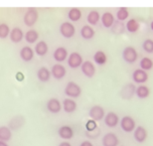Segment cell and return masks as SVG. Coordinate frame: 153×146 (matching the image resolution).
Here are the masks:
<instances>
[{"label": "cell", "instance_id": "4", "mask_svg": "<svg viewBox=\"0 0 153 146\" xmlns=\"http://www.w3.org/2000/svg\"><path fill=\"white\" fill-rule=\"evenodd\" d=\"M88 115H90L91 119H94V121H100L103 119L105 116V112L102 106L100 105H94L90 108L88 111Z\"/></svg>", "mask_w": 153, "mask_h": 146}, {"label": "cell", "instance_id": "15", "mask_svg": "<svg viewBox=\"0 0 153 146\" xmlns=\"http://www.w3.org/2000/svg\"><path fill=\"white\" fill-rule=\"evenodd\" d=\"M132 80L136 84H144L148 81L147 72L143 71L141 69H137L132 73Z\"/></svg>", "mask_w": 153, "mask_h": 146}, {"label": "cell", "instance_id": "31", "mask_svg": "<svg viewBox=\"0 0 153 146\" xmlns=\"http://www.w3.org/2000/svg\"><path fill=\"white\" fill-rule=\"evenodd\" d=\"M38 37H39V34L35 30H29V31L24 35V38H25V40L28 42L29 44L35 43V42L37 41Z\"/></svg>", "mask_w": 153, "mask_h": 146}, {"label": "cell", "instance_id": "2", "mask_svg": "<svg viewBox=\"0 0 153 146\" xmlns=\"http://www.w3.org/2000/svg\"><path fill=\"white\" fill-rule=\"evenodd\" d=\"M119 124H120V128L126 133L134 131V129L136 127V123L134 118L129 116V115H125V116L122 117L120 121H119Z\"/></svg>", "mask_w": 153, "mask_h": 146}, {"label": "cell", "instance_id": "28", "mask_svg": "<svg viewBox=\"0 0 153 146\" xmlns=\"http://www.w3.org/2000/svg\"><path fill=\"white\" fill-rule=\"evenodd\" d=\"M139 66H140V69L143 70V71L147 72L149 70H151L153 68V61L148 57H144L140 60V63H139Z\"/></svg>", "mask_w": 153, "mask_h": 146}, {"label": "cell", "instance_id": "11", "mask_svg": "<svg viewBox=\"0 0 153 146\" xmlns=\"http://www.w3.org/2000/svg\"><path fill=\"white\" fill-rule=\"evenodd\" d=\"M67 74V70L63 65L61 64H56L52 67L51 69V75L53 76V78H55L56 80H62L65 78V76Z\"/></svg>", "mask_w": 153, "mask_h": 146}, {"label": "cell", "instance_id": "12", "mask_svg": "<svg viewBox=\"0 0 153 146\" xmlns=\"http://www.w3.org/2000/svg\"><path fill=\"white\" fill-rule=\"evenodd\" d=\"M103 119H105V125L108 127H111V128H114V127L117 126V124L119 123V121H120L118 115L114 111H109L108 113H106Z\"/></svg>", "mask_w": 153, "mask_h": 146}, {"label": "cell", "instance_id": "30", "mask_svg": "<svg viewBox=\"0 0 153 146\" xmlns=\"http://www.w3.org/2000/svg\"><path fill=\"white\" fill-rule=\"evenodd\" d=\"M125 29L130 33H135L139 29V23L135 19H129L125 24Z\"/></svg>", "mask_w": 153, "mask_h": 146}, {"label": "cell", "instance_id": "34", "mask_svg": "<svg viewBox=\"0 0 153 146\" xmlns=\"http://www.w3.org/2000/svg\"><path fill=\"white\" fill-rule=\"evenodd\" d=\"M128 15H129V12H128L127 8L125 7H120L118 9L117 13H116V18H117V21H124L127 19Z\"/></svg>", "mask_w": 153, "mask_h": 146}, {"label": "cell", "instance_id": "19", "mask_svg": "<svg viewBox=\"0 0 153 146\" xmlns=\"http://www.w3.org/2000/svg\"><path fill=\"white\" fill-rule=\"evenodd\" d=\"M51 71L46 67H41L37 71V78L42 83H47L51 78Z\"/></svg>", "mask_w": 153, "mask_h": 146}, {"label": "cell", "instance_id": "29", "mask_svg": "<svg viewBox=\"0 0 153 146\" xmlns=\"http://www.w3.org/2000/svg\"><path fill=\"white\" fill-rule=\"evenodd\" d=\"M68 17L69 19L73 21V22H76V21H79L82 17V12L79 8H71L70 11L68 12Z\"/></svg>", "mask_w": 153, "mask_h": 146}, {"label": "cell", "instance_id": "38", "mask_svg": "<svg viewBox=\"0 0 153 146\" xmlns=\"http://www.w3.org/2000/svg\"><path fill=\"white\" fill-rule=\"evenodd\" d=\"M79 146H94V144L90 140H85L79 144Z\"/></svg>", "mask_w": 153, "mask_h": 146}, {"label": "cell", "instance_id": "14", "mask_svg": "<svg viewBox=\"0 0 153 146\" xmlns=\"http://www.w3.org/2000/svg\"><path fill=\"white\" fill-rule=\"evenodd\" d=\"M58 134L64 140H70V139L74 137L75 132L74 129L70 125H62L58 130Z\"/></svg>", "mask_w": 153, "mask_h": 146}, {"label": "cell", "instance_id": "9", "mask_svg": "<svg viewBox=\"0 0 153 146\" xmlns=\"http://www.w3.org/2000/svg\"><path fill=\"white\" fill-rule=\"evenodd\" d=\"M102 146H118L119 139L117 135L114 132H108L103 135L102 139Z\"/></svg>", "mask_w": 153, "mask_h": 146}, {"label": "cell", "instance_id": "36", "mask_svg": "<svg viewBox=\"0 0 153 146\" xmlns=\"http://www.w3.org/2000/svg\"><path fill=\"white\" fill-rule=\"evenodd\" d=\"M10 34V29L7 24L1 23L0 24V39H5Z\"/></svg>", "mask_w": 153, "mask_h": 146}, {"label": "cell", "instance_id": "41", "mask_svg": "<svg viewBox=\"0 0 153 146\" xmlns=\"http://www.w3.org/2000/svg\"><path fill=\"white\" fill-rule=\"evenodd\" d=\"M150 28H151V30H152V31H153V21H152V22H151V24H150Z\"/></svg>", "mask_w": 153, "mask_h": 146}, {"label": "cell", "instance_id": "22", "mask_svg": "<svg viewBox=\"0 0 153 146\" xmlns=\"http://www.w3.org/2000/svg\"><path fill=\"white\" fill-rule=\"evenodd\" d=\"M9 36H10V40L13 42V43H19V42L22 41V39L24 38V34H23L22 30L20 28H18V27L12 29L10 31Z\"/></svg>", "mask_w": 153, "mask_h": 146}, {"label": "cell", "instance_id": "21", "mask_svg": "<svg viewBox=\"0 0 153 146\" xmlns=\"http://www.w3.org/2000/svg\"><path fill=\"white\" fill-rule=\"evenodd\" d=\"M53 56H54V59L56 60L57 62H64V61L68 58V51H67L66 48L59 47L55 50Z\"/></svg>", "mask_w": 153, "mask_h": 146}, {"label": "cell", "instance_id": "17", "mask_svg": "<svg viewBox=\"0 0 153 146\" xmlns=\"http://www.w3.org/2000/svg\"><path fill=\"white\" fill-rule=\"evenodd\" d=\"M62 106L64 111L67 112V113H73V112H75L76 110V107H78L75 100L73 99H69V97L63 100Z\"/></svg>", "mask_w": 153, "mask_h": 146}, {"label": "cell", "instance_id": "10", "mask_svg": "<svg viewBox=\"0 0 153 146\" xmlns=\"http://www.w3.org/2000/svg\"><path fill=\"white\" fill-rule=\"evenodd\" d=\"M147 136H148L147 130L144 127L141 125L135 127V129L133 131V137L135 139V141H137L138 143H143L147 139Z\"/></svg>", "mask_w": 153, "mask_h": 146}, {"label": "cell", "instance_id": "40", "mask_svg": "<svg viewBox=\"0 0 153 146\" xmlns=\"http://www.w3.org/2000/svg\"><path fill=\"white\" fill-rule=\"evenodd\" d=\"M0 146H8V144H7V142L0 140Z\"/></svg>", "mask_w": 153, "mask_h": 146}, {"label": "cell", "instance_id": "13", "mask_svg": "<svg viewBox=\"0 0 153 146\" xmlns=\"http://www.w3.org/2000/svg\"><path fill=\"white\" fill-rule=\"evenodd\" d=\"M82 73L87 78H93L96 74V67L91 61H85L81 66Z\"/></svg>", "mask_w": 153, "mask_h": 146}, {"label": "cell", "instance_id": "3", "mask_svg": "<svg viewBox=\"0 0 153 146\" xmlns=\"http://www.w3.org/2000/svg\"><path fill=\"white\" fill-rule=\"evenodd\" d=\"M138 54L133 47H125L122 51V59H123L127 64H133L136 62Z\"/></svg>", "mask_w": 153, "mask_h": 146}, {"label": "cell", "instance_id": "23", "mask_svg": "<svg viewBox=\"0 0 153 146\" xmlns=\"http://www.w3.org/2000/svg\"><path fill=\"white\" fill-rule=\"evenodd\" d=\"M135 95L140 99H147V97L149 96V95H150V90H149L148 87L144 86V84H141V86L136 87Z\"/></svg>", "mask_w": 153, "mask_h": 146}, {"label": "cell", "instance_id": "24", "mask_svg": "<svg viewBox=\"0 0 153 146\" xmlns=\"http://www.w3.org/2000/svg\"><path fill=\"white\" fill-rule=\"evenodd\" d=\"M81 36L85 40H91L94 36V30L90 25H85L81 29Z\"/></svg>", "mask_w": 153, "mask_h": 146}, {"label": "cell", "instance_id": "5", "mask_svg": "<svg viewBox=\"0 0 153 146\" xmlns=\"http://www.w3.org/2000/svg\"><path fill=\"white\" fill-rule=\"evenodd\" d=\"M38 20V12L35 8H29L24 15V23L27 26L31 27L35 25V23Z\"/></svg>", "mask_w": 153, "mask_h": 146}, {"label": "cell", "instance_id": "26", "mask_svg": "<svg viewBox=\"0 0 153 146\" xmlns=\"http://www.w3.org/2000/svg\"><path fill=\"white\" fill-rule=\"evenodd\" d=\"M94 63L97 64V65L102 66V65H105L106 63V61H108V57H106L105 52L97 51L94 55Z\"/></svg>", "mask_w": 153, "mask_h": 146}, {"label": "cell", "instance_id": "37", "mask_svg": "<svg viewBox=\"0 0 153 146\" xmlns=\"http://www.w3.org/2000/svg\"><path fill=\"white\" fill-rule=\"evenodd\" d=\"M142 48L146 53H153V40L151 39H147L143 42Z\"/></svg>", "mask_w": 153, "mask_h": 146}, {"label": "cell", "instance_id": "20", "mask_svg": "<svg viewBox=\"0 0 153 146\" xmlns=\"http://www.w3.org/2000/svg\"><path fill=\"white\" fill-rule=\"evenodd\" d=\"M20 57L24 62H30L34 58V51L28 46H25L21 49L20 51Z\"/></svg>", "mask_w": 153, "mask_h": 146}, {"label": "cell", "instance_id": "8", "mask_svg": "<svg viewBox=\"0 0 153 146\" xmlns=\"http://www.w3.org/2000/svg\"><path fill=\"white\" fill-rule=\"evenodd\" d=\"M82 63H84L82 57L81 56V54L78 53V52H74V53L70 54V56L68 58V65L70 68H72V69L79 68Z\"/></svg>", "mask_w": 153, "mask_h": 146}, {"label": "cell", "instance_id": "27", "mask_svg": "<svg viewBox=\"0 0 153 146\" xmlns=\"http://www.w3.org/2000/svg\"><path fill=\"white\" fill-rule=\"evenodd\" d=\"M35 52L38 56H45L48 53V45L44 41H40L35 46Z\"/></svg>", "mask_w": 153, "mask_h": 146}, {"label": "cell", "instance_id": "25", "mask_svg": "<svg viewBox=\"0 0 153 146\" xmlns=\"http://www.w3.org/2000/svg\"><path fill=\"white\" fill-rule=\"evenodd\" d=\"M12 137V131L8 126H0V140L7 142Z\"/></svg>", "mask_w": 153, "mask_h": 146}, {"label": "cell", "instance_id": "39", "mask_svg": "<svg viewBox=\"0 0 153 146\" xmlns=\"http://www.w3.org/2000/svg\"><path fill=\"white\" fill-rule=\"evenodd\" d=\"M59 146H72V144L69 141H63L59 144Z\"/></svg>", "mask_w": 153, "mask_h": 146}, {"label": "cell", "instance_id": "33", "mask_svg": "<svg viewBox=\"0 0 153 146\" xmlns=\"http://www.w3.org/2000/svg\"><path fill=\"white\" fill-rule=\"evenodd\" d=\"M85 130H87V134H91V133H94L97 131V121H94V119H88L87 122H85Z\"/></svg>", "mask_w": 153, "mask_h": 146}, {"label": "cell", "instance_id": "7", "mask_svg": "<svg viewBox=\"0 0 153 146\" xmlns=\"http://www.w3.org/2000/svg\"><path fill=\"white\" fill-rule=\"evenodd\" d=\"M46 107H47V110L51 113L57 114L62 110L63 106L62 103L56 97H53V99H50L47 102V104H46Z\"/></svg>", "mask_w": 153, "mask_h": 146}, {"label": "cell", "instance_id": "6", "mask_svg": "<svg viewBox=\"0 0 153 146\" xmlns=\"http://www.w3.org/2000/svg\"><path fill=\"white\" fill-rule=\"evenodd\" d=\"M75 32H76V29H75V26L73 25L72 23L70 22H64L61 24L60 26V33L63 37H65L67 39H70L72 38L73 36L75 35Z\"/></svg>", "mask_w": 153, "mask_h": 146}, {"label": "cell", "instance_id": "18", "mask_svg": "<svg viewBox=\"0 0 153 146\" xmlns=\"http://www.w3.org/2000/svg\"><path fill=\"white\" fill-rule=\"evenodd\" d=\"M100 20H102V23L105 28H111L112 25L114 24V16L112 15L111 12H105L102 17H100Z\"/></svg>", "mask_w": 153, "mask_h": 146}, {"label": "cell", "instance_id": "16", "mask_svg": "<svg viewBox=\"0 0 153 146\" xmlns=\"http://www.w3.org/2000/svg\"><path fill=\"white\" fill-rule=\"evenodd\" d=\"M136 87L132 84H127L120 90V96L123 99H130L135 93Z\"/></svg>", "mask_w": 153, "mask_h": 146}, {"label": "cell", "instance_id": "1", "mask_svg": "<svg viewBox=\"0 0 153 146\" xmlns=\"http://www.w3.org/2000/svg\"><path fill=\"white\" fill-rule=\"evenodd\" d=\"M65 95L69 99H76L82 95V87L75 82H69L65 87Z\"/></svg>", "mask_w": 153, "mask_h": 146}, {"label": "cell", "instance_id": "32", "mask_svg": "<svg viewBox=\"0 0 153 146\" xmlns=\"http://www.w3.org/2000/svg\"><path fill=\"white\" fill-rule=\"evenodd\" d=\"M100 19V15L97 11H91L87 17L88 22L90 23L91 25H97Z\"/></svg>", "mask_w": 153, "mask_h": 146}, {"label": "cell", "instance_id": "35", "mask_svg": "<svg viewBox=\"0 0 153 146\" xmlns=\"http://www.w3.org/2000/svg\"><path fill=\"white\" fill-rule=\"evenodd\" d=\"M111 31H112V33H114L116 35L121 34V33L124 31L123 23L120 22V21H116V22H114V24L111 27Z\"/></svg>", "mask_w": 153, "mask_h": 146}]
</instances>
